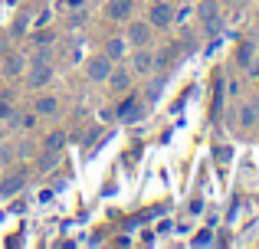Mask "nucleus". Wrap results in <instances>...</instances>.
<instances>
[{
  "instance_id": "f257e3e1",
  "label": "nucleus",
  "mask_w": 259,
  "mask_h": 249,
  "mask_svg": "<svg viewBox=\"0 0 259 249\" xmlns=\"http://www.w3.org/2000/svg\"><path fill=\"white\" fill-rule=\"evenodd\" d=\"M53 79V66H50V56H46L43 49L36 53V59H33V69H30V79L26 82L33 85V89H43L46 82Z\"/></svg>"
},
{
  "instance_id": "f03ea898",
  "label": "nucleus",
  "mask_w": 259,
  "mask_h": 249,
  "mask_svg": "<svg viewBox=\"0 0 259 249\" xmlns=\"http://www.w3.org/2000/svg\"><path fill=\"white\" fill-rule=\"evenodd\" d=\"M85 76L95 79V82L108 79V76H112V56H105V53H102V56H92L85 63Z\"/></svg>"
},
{
  "instance_id": "7ed1b4c3",
  "label": "nucleus",
  "mask_w": 259,
  "mask_h": 249,
  "mask_svg": "<svg viewBox=\"0 0 259 249\" xmlns=\"http://www.w3.org/2000/svg\"><path fill=\"white\" fill-rule=\"evenodd\" d=\"M141 115H145V105H141V98H125V102L118 105V118H121V122H128V125L138 122Z\"/></svg>"
},
{
  "instance_id": "20e7f679",
  "label": "nucleus",
  "mask_w": 259,
  "mask_h": 249,
  "mask_svg": "<svg viewBox=\"0 0 259 249\" xmlns=\"http://www.w3.org/2000/svg\"><path fill=\"white\" fill-rule=\"evenodd\" d=\"M151 39V23H132L128 26V43L132 46H145Z\"/></svg>"
},
{
  "instance_id": "39448f33",
  "label": "nucleus",
  "mask_w": 259,
  "mask_h": 249,
  "mask_svg": "<svg viewBox=\"0 0 259 249\" xmlns=\"http://www.w3.org/2000/svg\"><path fill=\"white\" fill-rule=\"evenodd\" d=\"M23 184H26V174L23 171H17V174H10V177L0 184V197H10V193H17V190H23Z\"/></svg>"
},
{
  "instance_id": "423d86ee",
  "label": "nucleus",
  "mask_w": 259,
  "mask_h": 249,
  "mask_svg": "<svg viewBox=\"0 0 259 249\" xmlns=\"http://www.w3.org/2000/svg\"><path fill=\"white\" fill-rule=\"evenodd\" d=\"M171 20H174V10L167 4H154L151 7V23L154 26H171Z\"/></svg>"
},
{
  "instance_id": "0eeeda50",
  "label": "nucleus",
  "mask_w": 259,
  "mask_h": 249,
  "mask_svg": "<svg viewBox=\"0 0 259 249\" xmlns=\"http://www.w3.org/2000/svg\"><path fill=\"white\" fill-rule=\"evenodd\" d=\"M135 72H138V76H145V72H151L154 69V56H151V53H148V49H138V53H135Z\"/></svg>"
},
{
  "instance_id": "6e6552de",
  "label": "nucleus",
  "mask_w": 259,
  "mask_h": 249,
  "mask_svg": "<svg viewBox=\"0 0 259 249\" xmlns=\"http://www.w3.org/2000/svg\"><path fill=\"white\" fill-rule=\"evenodd\" d=\"M132 13V0H108V17L112 20H128Z\"/></svg>"
},
{
  "instance_id": "1a4fd4ad",
  "label": "nucleus",
  "mask_w": 259,
  "mask_h": 249,
  "mask_svg": "<svg viewBox=\"0 0 259 249\" xmlns=\"http://www.w3.org/2000/svg\"><path fill=\"white\" fill-rule=\"evenodd\" d=\"M256 118H259V105L256 102H246V105H243V112H240V125L243 128H253Z\"/></svg>"
},
{
  "instance_id": "9d476101",
  "label": "nucleus",
  "mask_w": 259,
  "mask_h": 249,
  "mask_svg": "<svg viewBox=\"0 0 259 249\" xmlns=\"http://www.w3.org/2000/svg\"><path fill=\"white\" fill-rule=\"evenodd\" d=\"M108 79H112V89H115V92H125V89H128V82H132L128 69H118V72H112Z\"/></svg>"
},
{
  "instance_id": "9b49d317",
  "label": "nucleus",
  "mask_w": 259,
  "mask_h": 249,
  "mask_svg": "<svg viewBox=\"0 0 259 249\" xmlns=\"http://www.w3.org/2000/svg\"><path fill=\"white\" fill-rule=\"evenodd\" d=\"M66 147V131H53L46 138V151H63Z\"/></svg>"
},
{
  "instance_id": "f8f14e48",
  "label": "nucleus",
  "mask_w": 259,
  "mask_h": 249,
  "mask_svg": "<svg viewBox=\"0 0 259 249\" xmlns=\"http://www.w3.org/2000/svg\"><path fill=\"white\" fill-rule=\"evenodd\" d=\"M125 39H108V46H105V56H112V59H118V56H125Z\"/></svg>"
},
{
  "instance_id": "ddd939ff",
  "label": "nucleus",
  "mask_w": 259,
  "mask_h": 249,
  "mask_svg": "<svg viewBox=\"0 0 259 249\" xmlns=\"http://www.w3.org/2000/svg\"><path fill=\"white\" fill-rule=\"evenodd\" d=\"M36 112H39V115H53V112H56V98H53V95L36 98Z\"/></svg>"
},
{
  "instance_id": "4468645a",
  "label": "nucleus",
  "mask_w": 259,
  "mask_h": 249,
  "mask_svg": "<svg viewBox=\"0 0 259 249\" xmlns=\"http://www.w3.org/2000/svg\"><path fill=\"white\" fill-rule=\"evenodd\" d=\"M200 17H203V23L217 17V4H213V0H203V4H200Z\"/></svg>"
},
{
  "instance_id": "2eb2a0df",
  "label": "nucleus",
  "mask_w": 259,
  "mask_h": 249,
  "mask_svg": "<svg viewBox=\"0 0 259 249\" xmlns=\"http://www.w3.org/2000/svg\"><path fill=\"white\" fill-rule=\"evenodd\" d=\"M236 59H240V66H249V63H253V43H243Z\"/></svg>"
},
{
  "instance_id": "dca6fc26",
  "label": "nucleus",
  "mask_w": 259,
  "mask_h": 249,
  "mask_svg": "<svg viewBox=\"0 0 259 249\" xmlns=\"http://www.w3.org/2000/svg\"><path fill=\"white\" fill-rule=\"evenodd\" d=\"M56 164H59V151H46L43 161H39V167H43V171H50V167H56Z\"/></svg>"
},
{
  "instance_id": "f3484780",
  "label": "nucleus",
  "mask_w": 259,
  "mask_h": 249,
  "mask_svg": "<svg viewBox=\"0 0 259 249\" xmlns=\"http://www.w3.org/2000/svg\"><path fill=\"white\" fill-rule=\"evenodd\" d=\"M161 85H164V79H158V82H151V85L145 89V98H148V102H154V98L161 95Z\"/></svg>"
},
{
  "instance_id": "a211bd4d",
  "label": "nucleus",
  "mask_w": 259,
  "mask_h": 249,
  "mask_svg": "<svg viewBox=\"0 0 259 249\" xmlns=\"http://www.w3.org/2000/svg\"><path fill=\"white\" fill-rule=\"evenodd\" d=\"M210 243H213V233H210V230H203L200 236L194 239V246H210Z\"/></svg>"
},
{
  "instance_id": "6ab92c4d",
  "label": "nucleus",
  "mask_w": 259,
  "mask_h": 249,
  "mask_svg": "<svg viewBox=\"0 0 259 249\" xmlns=\"http://www.w3.org/2000/svg\"><path fill=\"white\" fill-rule=\"evenodd\" d=\"M17 72H20V59H17V56H13V59H10V63H7V76H17Z\"/></svg>"
},
{
  "instance_id": "aec40b11",
  "label": "nucleus",
  "mask_w": 259,
  "mask_h": 249,
  "mask_svg": "<svg viewBox=\"0 0 259 249\" xmlns=\"http://www.w3.org/2000/svg\"><path fill=\"white\" fill-rule=\"evenodd\" d=\"M7 115H10V105H7V102H0V118H7Z\"/></svg>"
},
{
  "instance_id": "412c9836",
  "label": "nucleus",
  "mask_w": 259,
  "mask_h": 249,
  "mask_svg": "<svg viewBox=\"0 0 259 249\" xmlns=\"http://www.w3.org/2000/svg\"><path fill=\"white\" fill-rule=\"evenodd\" d=\"M82 4H85V0H69V7H72V10H82Z\"/></svg>"
},
{
  "instance_id": "4be33fe9",
  "label": "nucleus",
  "mask_w": 259,
  "mask_h": 249,
  "mask_svg": "<svg viewBox=\"0 0 259 249\" xmlns=\"http://www.w3.org/2000/svg\"><path fill=\"white\" fill-rule=\"evenodd\" d=\"M0 141H4V131H0Z\"/></svg>"
}]
</instances>
